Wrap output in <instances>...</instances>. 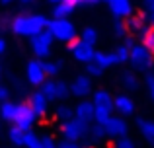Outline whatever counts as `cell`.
I'll list each match as a JSON object with an SVG mask.
<instances>
[{"instance_id":"cell-1","label":"cell","mask_w":154,"mask_h":148,"mask_svg":"<svg viewBox=\"0 0 154 148\" xmlns=\"http://www.w3.org/2000/svg\"><path fill=\"white\" fill-rule=\"evenodd\" d=\"M47 26H49V20L43 14H22L12 20V31L16 35L29 37V39L39 35L41 31H45Z\"/></svg>"},{"instance_id":"cell-2","label":"cell","mask_w":154,"mask_h":148,"mask_svg":"<svg viewBox=\"0 0 154 148\" xmlns=\"http://www.w3.org/2000/svg\"><path fill=\"white\" fill-rule=\"evenodd\" d=\"M129 65H131V70L135 72H150L152 65H154V55L140 43H135L129 51Z\"/></svg>"},{"instance_id":"cell-3","label":"cell","mask_w":154,"mask_h":148,"mask_svg":"<svg viewBox=\"0 0 154 148\" xmlns=\"http://www.w3.org/2000/svg\"><path fill=\"white\" fill-rule=\"evenodd\" d=\"M47 29L53 35V39L60 43H70L78 37V29L74 27L70 20H49Z\"/></svg>"},{"instance_id":"cell-4","label":"cell","mask_w":154,"mask_h":148,"mask_svg":"<svg viewBox=\"0 0 154 148\" xmlns=\"http://www.w3.org/2000/svg\"><path fill=\"white\" fill-rule=\"evenodd\" d=\"M88 129H90V125L78 121V119H70V121H66V123L60 125V134H63V140L80 142L88 134Z\"/></svg>"},{"instance_id":"cell-5","label":"cell","mask_w":154,"mask_h":148,"mask_svg":"<svg viewBox=\"0 0 154 148\" xmlns=\"http://www.w3.org/2000/svg\"><path fill=\"white\" fill-rule=\"evenodd\" d=\"M35 121H37V117H35V113L31 111V107L27 105V101H20V103H18V109H16V115H14V121H12V125L18 127V129L23 131V133H27V131L33 129Z\"/></svg>"},{"instance_id":"cell-6","label":"cell","mask_w":154,"mask_h":148,"mask_svg":"<svg viewBox=\"0 0 154 148\" xmlns=\"http://www.w3.org/2000/svg\"><path fill=\"white\" fill-rule=\"evenodd\" d=\"M53 43H55V39H53V35L49 33V29L41 31L39 35H35V37L29 39L31 51H33V55L39 59V61H41V59H47V57L51 55Z\"/></svg>"},{"instance_id":"cell-7","label":"cell","mask_w":154,"mask_h":148,"mask_svg":"<svg viewBox=\"0 0 154 148\" xmlns=\"http://www.w3.org/2000/svg\"><path fill=\"white\" fill-rule=\"evenodd\" d=\"M102 127L105 131V137L113 138V140H117V138H121V137H127V133H129L127 121H125L123 117H119V115H111Z\"/></svg>"},{"instance_id":"cell-8","label":"cell","mask_w":154,"mask_h":148,"mask_svg":"<svg viewBox=\"0 0 154 148\" xmlns=\"http://www.w3.org/2000/svg\"><path fill=\"white\" fill-rule=\"evenodd\" d=\"M68 88H70V95L80 98V99H86L88 95L94 92V82H92V78L88 74H78L70 84H68Z\"/></svg>"},{"instance_id":"cell-9","label":"cell","mask_w":154,"mask_h":148,"mask_svg":"<svg viewBox=\"0 0 154 148\" xmlns=\"http://www.w3.org/2000/svg\"><path fill=\"white\" fill-rule=\"evenodd\" d=\"M125 27H127V35H131L133 39H143L144 35H146V31L150 29L146 23V18H144V14H133L129 20H125Z\"/></svg>"},{"instance_id":"cell-10","label":"cell","mask_w":154,"mask_h":148,"mask_svg":"<svg viewBox=\"0 0 154 148\" xmlns=\"http://www.w3.org/2000/svg\"><path fill=\"white\" fill-rule=\"evenodd\" d=\"M68 49H70L72 57H74L78 62H82V65H88V62L94 61V55H96L94 47H90V45H86V43H82L80 39H74V41H70V43H68Z\"/></svg>"},{"instance_id":"cell-11","label":"cell","mask_w":154,"mask_h":148,"mask_svg":"<svg viewBox=\"0 0 154 148\" xmlns=\"http://www.w3.org/2000/svg\"><path fill=\"white\" fill-rule=\"evenodd\" d=\"M26 78L31 86H41L43 82L47 80L45 76V70H43V61L39 59H31L26 66Z\"/></svg>"},{"instance_id":"cell-12","label":"cell","mask_w":154,"mask_h":148,"mask_svg":"<svg viewBox=\"0 0 154 148\" xmlns=\"http://www.w3.org/2000/svg\"><path fill=\"white\" fill-rule=\"evenodd\" d=\"M111 10V14L115 16V20H129L133 16V2L131 0H105Z\"/></svg>"},{"instance_id":"cell-13","label":"cell","mask_w":154,"mask_h":148,"mask_svg":"<svg viewBox=\"0 0 154 148\" xmlns=\"http://www.w3.org/2000/svg\"><path fill=\"white\" fill-rule=\"evenodd\" d=\"M27 105L31 107V111L35 113V117H45L47 113H49V101H47V98L41 94V92H33V94L27 98Z\"/></svg>"},{"instance_id":"cell-14","label":"cell","mask_w":154,"mask_h":148,"mask_svg":"<svg viewBox=\"0 0 154 148\" xmlns=\"http://www.w3.org/2000/svg\"><path fill=\"white\" fill-rule=\"evenodd\" d=\"M113 111L119 113V117H127V115L135 113V101L131 95L127 94H119L113 98Z\"/></svg>"},{"instance_id":"cell-15","label":"cell","mask_w":154,"mask_h":148,"mask_svg":"<svg viewBox=\"0 0 154 148\" xmlns=\"http://www.w3.org/2000/svg\"><path fill=\"white\" fill-rule=\"evenodd\" d=\"M74 119L86 123V125H92L94 123V103L90 99H80L74 107Z\"/></svg>"},{"instance_id":"cell-16","label":"cell","mask_w":154,"mask_h":148,"mask_svg":"<svg viewBox=\"0 0 154 148\" xmlns=\"http://www.w3.org/2000/svg\"><path fill=\"white\" fill-rule=\"evenodd\" d=\"M92 103L94 107H102V109H113V95L107 90H94L92 92Z\"/></svg>"},{"instance_id":"cell-17","label":"cell","mask_w":154,"mask_h":148,"mask_svg":"<svg viewBox=\"0 0 154 148\" xmlns=\"http://www.w3.org/2000/svg\"><path fill=\"white\" fill-rule=\"evenodd\" d=\"M76 6H78L76 0H68V2L55 4V8H53V20H68L72 14H74Z\"/></svg>"},{"instance_id":"cell-18","label":"cell","mask_w":154,"mask_h":148,"mask_svg":"<svg viewBox=\"0 0 154 148\" xmlns=\"http://www.w3.org/2000/svg\"><path fill=\"white\" fill-rule=\"evenodd\" d=\"M94 62H96V65H100V66L105 70V68H109V66L119 65V59H117L115 51H109V53H105V51H96Z\"/></svg>"},{"instance_id":"cell-19","label":"cell","mask_w":154,"mask_h":148,"mask_svg":"<svg viewBox=\"0 0 154 148\" xmlns=\"http://www.w3.org/2000/svg\"><path fill=\"white\" fill-rule=\"evenodd\" d=\"M121 86L127 92H137L140 86V78L135 70H123L121 72Z\"/></svg>"},{"instance_id":"cell-20","label":"cell","mask_w":154,"mask_h":148,"mask_svg":"<svg viewBox=\"0 0 154 148\" xmlns=\"http://www.w3.org/2000/svg\"><path fill=\"white\" fill-rule=\"evenodd\" d=\"M137 127H139L140 134L144 137V140H146L148 144H154V121L144 119V117H139L137 119Z\"/></svg>"},{"instance_id":"cell-21","label":"cell","mask_w":154,"mask_h":148,"mask_svg":"<svg viewBox=\"0 0 154 148\" xmlns=\"http://www.w3.org/2000/svg\"><path fill=\"white\" fill-rule=\"evenodd\" d=\"M55 119L57 121H60V125L66 121H70V119H74V107L66 105V103H63V105H57L55 109Z\"/></svg>"},{"instance_id":"cell-22","label":"cell","mask_w":154,"mask_h":148,"mask_svg":"<svg viewBox=\"0 0 154 148\" xmlns=\"http://www.w3.org/2000/svg\"><path fill=\"white\" fill-rule=\"evenodd\" d=\"M16 109H18V103L16 101H2L0 103V117L4 119V121H14V115H16Z\"/></svg>"},{"instance_id":"cell-23","label":"cell","mask_w":154,"mask_h":148,"mask_svg":"<svg viewBox=\"0 0 154 148\" xmlns=\"http://www.w3.org/2000/svg\"><path fill=\"white\" fill-rule=\"evenodd\" d=\"M78 39L82 43H86V45H90V47H94L96 43H98V31H96V27H84L82 31L78 33Z\"/></svg>"},{"instance_id":"cell-24","label":"cell","mask_w":154,"mask_h":148,"mask_svg":"<svg viewBox=\"0 0 154 148\" xmlns=\"http://www.w3.org/2000/svg\"><path fill=\"white\" fill-rule=\"evenodd\" d=\"M39 92H41L43 95L47 98V101H57V98H55V80L53 78H47L45 82L39 86Z\"/></svg>"},{"instance_id":"cell-25","label":"cell","mask_w":154,"mask_h":148,"mask_svg":"<svg viewBox=\"0 0 154 148\" xmlns=\"http://www.w3.org/2000/svg\"><path fill=\"white\" fill-rule=\"evenodd\" d=\"M70 95V88L64 80H55V98L57 101H64Z\"/></svg>"},{"instance_id":"cell-26","label":"cell","mask_w":154,"mask_h":148,"mask_svg":"<svg viewBox=\"0 0 154 148\" xmlns=\"http://www.w3.org/2000/svg\"><path fill=\"white\" fill-rule=\"evenodd\" d=\"M43 70H45L47 78H55L63 70V61H45L43 62Z\"/></svg>"},{"instance_id":"cell-27","label":"cell","mask_w":154,"mask_h":148,"mask_svg":"<svg viewBox=\"0 0 154 148\" xmlns=\"http://www.w3.org/2000/svg\"><path fill=\"white\" fill-rule=\"evenodd\" d=\"M39 144H41V137H39L37 133L27 131V133L23 134V146L26 148H39Z\"/></svg>"},{"instance_id":"cell-28","label":"cell","mask_w":154,"mask_h":148,"mask_svg":"<svg viewBox=\"0 0 154 148\" xmlns=\"http://www.w3.org/2000/svg\"><path fill=\"white\" fill-rule=\"evenodd\" d=\"M23 131H20L18 127H14L12 125V129H10V133H8V137H10V140H12V144H16V146H23Z\"/></svg>"},{"instance_id":"cell-29","label":"cell","mask_w":154,"mask_h":148,"mask_svg":"<svg viewBox=\"0 0 154 148\" xmlns=\"http://www.w3.org/2000/svg\"><path fill=\"white\" fill-rule=\"evenodd\" d=\"M103 72H105V70H103L100 65H96L94 61H92V62H88V65H86V74L90 76V78H102V76H103Z\"/></svg>"},{"instance_id":"cell-30","label":"cell","mask_w":154,"mask_h":148,"mask_svg":"<svg viewBox=\"0 0 154 148\" xmlns=\"http://www.w3.org/2000/svg\"><path fill=\"white\" fill-rule=\"evenodd\" d=\"M113 35H115L117 39L127 37V27H125L123 20H115V22H113Z\"/></svg>"},{"instance_id":"cell-31","label":"cell","mask_w":154,"mask_h":148,"mask_svg":"<svg viewBox=\"0 0 154 148\" xmlns=\"http://www.w3.org/2000/svg\"><path fill=\"white\" fill-rule=\"evenodd\" d=\"M140 45H144V47H146V49L154 55V29H148V31H146V35L140 39Z\"/></svg>"},{"instance_id":"cell-32","label":"cell","mask_w":154,"mask_h":148,"mask_svg":"<svg viewBox=\"0 0 154 148\" xmlns=\"http://www.w3.org/2000/svg\"><path fill=\"white\" fill-rule=\"evenodd\" d=\"M144 86H146L148 98H150L152 103H154V74L152 72H146V74H144Z\"/></svg>"},{"instance_id":"cell-33","label":"cell","mask_w":154,"mask_h":148,"mask_svg":"<svg viewBox=\"0 0 154 148\" xmlns=\"http://www.w3.org/2000/svg\"><path fill=\"white\" fill-rule=\"evenodd\" d=\"M113 148H137V144L133 142V138L121 137V138H117V140H115V146H113Z\"/></svg>"},{"instance_id":"cell-34","label":"cell","mask_w":154,"mask_h":148,"mask_svg":"<svg viewBox=\"0 0 154 148\" xmlns=\"http://www.w3.org/2000/svg\"><path fill=\"white\" fill-rule=\"evenodd\" d=\"M117 55V59H119V65H125V62H129V49H125L123 45H119L117 49H113Z\"/></svg>"},{"instance_id":"cell-35","label":"cell","mask_w":154,"mask_h":148,"mask_svg":"<svg viewBox=\"0 0 154 148\" xmlns=\"http://www.w3.org/2000/svg\"><path fill=\"white\" fill-rule=\"evenodd\" d=\"M39 148H57V142L53 137H41V144Z\"/></svg>"},{"instance_id":"cell-36","label":"cell","mask_w":154,"mask_h":148,"mask_svg":"<svg viewBox=\"0 0 154 148\" xmlns=\"http://www.w3.org/2000/svg\"><path fill=\"white\" fill-rule=\"evenodd\" d=\"M144 18H146V23L150 29H154V8H146V14H144Z\"/></svg>"},{"instance_id":"cell-37","label":"cell","mask_w":154,"mask_h":148,"mask_svg":"<svg viewBox=\"0 0 154 148\" xmlns=\"http://www.w3.org/2000/svg\"><path fill=\"white\" fill-rule=\"evenodd\" d=\"M135 43H137V39H133L131 35H127V37H123V39H121V45H123L125 49H129V51H131V47L135 45Z\"/></svg>"},{"instance_id":"cell-38","label":"cell","mask_w":154,"mask_h":148,"mask_svg":"<svg viewBox=\"0 0 154 148\" xmlns=\"http://www.w3.org/2000/svg\"><path fill=\"white\" fill-rule=\"evenodd\" d=\"M57 148H80L78 142H68V140H60L57 142Z\"/></svg>"},{"instance_id":"cell-39","label":"cell","mask_w":154,"mask_h":148,"mask_svg":"<svg viewBox=\"0 0 154 148\" xmlns=\"http://www.w3.org/2000/svg\"><path fill=\"white\" fill-rule=\"evenodd\" d=\"M8 98H10V90H8L6 86H2V84H0V103H2V101H8Z\"/></svg>"},{"instance_id":"cell-40","label":"cell","mask_w":154,"mask_h":148,"mask_svg":"<svg viewBox=\"0 0 154 148\" xmlns=\"http://www.w3.org/2000/svg\"><path fill=\"white\" fill-rule=\"evenodd\" d=\"M102 2V0H76V4L78 6H94V4Z\"/></svg>"},{"instance_id":"cell-41","label":"cell","mask_w":154,"mask_h":148,"mask_svg":"<svg viewBox=\"0 0 154 148\" xmlns=\"http://www.w3.org/2000/svg\"><path fill=\"white\" fill-rule=\"evenodd\" d=\"M4 53H6V41L0 37V55H4Z\"/></svg>"},{"instance_id":"cell-42","label":"cell","mask_w":154,"mask_h":148,"mask_svg":"<svg viewBox=\"0 0 154 148\" xmlns=\"http://www.w3.org/2000/svg\"><path fill=\"white\" fill-rule=\"evenodd\" d=\"M144 4H146V8H154V0H144Z\"/></svg>"},{"instance_id":"cell-43","label":"cell","mask_w":154,"mask_h":148,"mask_svg":"<svg viewBox=\"0 0 154 148\" xmlns=\"http://www.w3.org/2000/svg\"><path fill=\"white\" fill-rule=\"evenodd\" d=\"M53 4H60V2H68V0H51Z\"/></svg>"},{"instance_id":"cell-44","label":"cell","mask_w":154,"mask_h":148,"mask_svg":"<svg viewBox=\"0 0 154 148\" xmlns=\"http://www.w3.org/2000/svg\"><path fill=\"white\" fill-rule=\"evenodd\" d=\"M20 2H22V4H31L33 0H20Z\"/></svg>"},{"instance_id":"cell-45","label":"cell","mask_w":154,"mask_h":148,"mask_svg":"<svg viewBox=\"0 0 154 148\" xmlns=\"http://www.w3.org/2000/svg\"><path fill=\"white\" fill-rule=\"evenodd\" d=\"M0 2H2V4H10L12 0H0Z\"/></svg>"},{"instance_id":"cell-46","label":"cell","mask_w":154,"mask_h":148,"mask_svg":"<svg viewBox=\"0 0 154 148\" xmlns=\"http://www.w3.org/2000/svg\"><path fill=\"white\" fill-rule=\"evenodd\" d=\"M0 80H2V65H0Z\"/></svg>"},{"instance_id":"cell-47","label":"cell","mask_w":154,"mask_h":148,"mask_svg":"<svg viewBox=\"0 0 154 148\" xmlns=\"http://www.w3.org/2000/svg\"><path fill=\"white\" fill-rule=\"evenodd\" d=\"M150 72H152V74H154V65H152V70H150Z\"/></svg>"}]
</instances>
